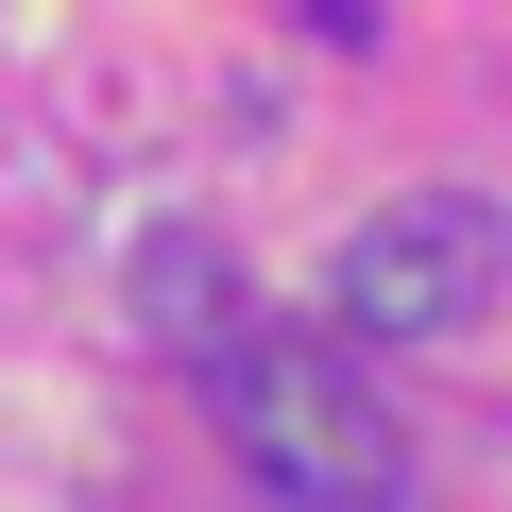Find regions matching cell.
<instances>
[{
    "label": "cell",
    "instance_id": "6da1fadb",
    "mask_svg": "<svg viewBox=\"0 0 512 512\" xmlns=\"http://www.w3.org/2000/svg\"><path fill=\"white\" fill-rule=\"evenodd\" d=\"M205 410H222V444L274 478V495H359V512L410 495V444H393V410L342 376V342L222 325V342H205Z\"/></svg>",
    "mask_w": 512,
    "mask_h": 512
},
{
    "label": "cell",
    "instance_id": "7a4b0ae2",
    "mask_svg": "<svg viewBox=\"0 0 512 512\" xmlns=\"http://www.w3.org/2000/svg\"><path fill=\"white\" fill-rule=\"evenodd\" d=\"M495 291H512V222H495L478 188H410V205H376V222L325 256V308H342L359 342H461Z\"/></svg>",
    "mask_w": 512,
    "mask_h": 512
},
{
    "label": "cell",
    "instance_id": "3957f363",
    "mask_svg": "<svg viewBox=\"0 0 512 512\" xmlns=\"http://www.w3.org/2000/svg\"><path fill=\"white\" fill-rule=\"evenodd\" d=\"M137 274H154V325H171V342L205 359V342H222V256H205V239H154Z\"/></svg>",
    "mask_w": 512,
    "mask_h": 512
}]
</instances>
